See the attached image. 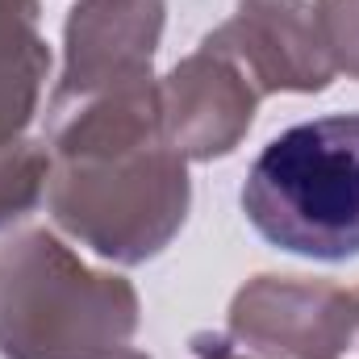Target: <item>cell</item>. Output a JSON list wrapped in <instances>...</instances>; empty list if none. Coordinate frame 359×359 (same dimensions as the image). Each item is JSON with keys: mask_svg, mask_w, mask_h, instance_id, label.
Returning a JSON list of instances; mask_svg holds the SVG:
<instances>
[{"mask_svg": "<svg viewBox=\"0 0 359 359\" xmlns=\"http://www.w3.org/2000/svg\"><path fill=\"white\" fill-rule=\"evenodd\" d=\"M50 180L46 138H17L0 147V234L17 230L42 201Z\"/></svg>", "mask_w": 359, "mask_h": 359, "instance_id": "cell-9", "label": "cell"}, {"mask_svg": "<svg viewBox=\"0 0 359 359\" xmlns=\"http://www.w3.org/2000/svg\"><path fill=\"white\" fill-rule=\"evenodd\" d=\"M168 0H76L63 25V76L46 109L151 80Z\"/></svg>", "mask_w": 359, "mask_h": 359, "instance_id": "cell-5", "label": "cell"}, {"mask_svg": "<svg viewBox=\"0 0 359 359\" xmlns=\"http://www.w3.org/2000/svg\"><path fill=\"white\" fill-rule=\"evenodd\" d=\"M192 359H259V355L238 351L234 339H222V334H192Z\"/></svg>", "mask_w": 359, "mask_h": 359, "instance_id": "cell-12", "label": "cell"}, {"mask_svg": "<svg viewBox=\"0 0 359 359\" xmlns=\"http://www.w3.org/2000/svg\"><path fill=\"white\" fill-rule=\"evenodd\" d=\"M138 292L42 226L0 234V359H84L134 339Z\"/></svg>", "mask_w": 359, "mask_h": 359, "instance_id": "cell-2", "label": "cell"}, {"mask_svg": "<svg viewBox=\"0 0 359 359\" xmlns=\"http://www.w3.org/2000/svg\"><path fill=\"white\" fill-rule=\"evenodd\" d=\"M313 17L334 72L359 80V0H313Z\"/></svg>", "mask_w": 359, "mask_h": 359, "instance_id": "cell-10", "label": "cell"}, {"mask_svg": "<svg viewBox=\"0 0 359 359\" xmlns=\"http://www.w3.org/2000/svg\"><path fill=\"white\" fill-rule=\"evenodd\" d=\"M230 339L259 359H343L359 330L355 292L334 280L255 276L230 301Z\"/></svg>", "mask_w": 359, "mask_h": 359, "instance_id": "cell-4", "label": "cell"}, {"mask_svg": "<svg viewBox=\"0 0 359 359\" xmlns=\"http://www.w3.org/2000/svg\"><path fill=\"white\" fill-rule=\"evenodd\" d=\"M55 226L117 268L163 255L180 234L192 180L168 142L159 80H138L46 109Z\"/></svg>", "mask_w": 359, "mask_h": 359, "instance_id": "cell-1", "label": "cell"}, {"mask_svg": "<svg viewBox=\"0 0 359 359\" xmlns=\"http://www.w3.org/2000/svg\"><path fill=\"white\" fill-rule=\"evenodd\" d=\"M251 230L288 255L343 264L359 255V113L280 130L243 180Z\"/></svg>", "mask_w": 359, "mask_h": 359, "instance_id": "cell-3", "label": "cell"}, {"mask_svg": "<svg viewBox=\"0 0 359 359\" xmlns=\"http://www.w3.org/2000/svg\"><path fill=\"white\" fill-rule=\"evenodd\" d=\"M355 309H359V292H355Z\"/></svg>", "mask_w": 359, "mask_h": 359, "instance_id": "cell-14", "label": "cell"}, {"mask_svg": "<svg viewBox=\"0 0 359 359\" xmlns=\"http://www.w3.org/2000/svg\"><path fill=\"white\" fill-rule=\"evenodd\" d=\"M50 80V50L38 29L0 34V147L25 138Z\"/></svg>", "mask_w": 359, "mask_h": 359, "instance_id": "cell-8", "label": "cell"}, {"mask_svg": "<svg viewBox=\"0 0 359 359\" xmlns=\"http://www.w3.org/2000/svg\"><path fill=\"white\" fill-rule=\"evenodd\" d=\"M201 42L234 59L259 96L326 92L339 76L326 55L313 4L305 0H238L234 13Z\"/></svg>", "mask_w": 359, "mask_h": 359, "instance_id": "cell-6", "label": "cell"}, {"mask_svg": "<svg viewBox=\"0 0 359 359\" xmlns=\"http://www.w3.org/2000/svg\"><path fill=\"white\" fill-rule=\"evenodd\" d=\"M84 359H151V355H147V351H138V347H130V343H121V347H104V351L84 355Z\"/></svg>", "mask_w": 359, "mask_h": 359, "instance_id": "cell-13", "label": "cell"}, {"mask_svg": "<svg viewBox=\"0 0 359 359\" xmlns=\"http://www.w3.org/2000/svg\"><path fill=\"white\" fill-rule=\"evenodd\" d=\"M159 100L168 142L184 159L213 163L234 155L247 138L259 109V88L234 59L201 42L159 80Z\"/></svg>", "mask_w": 359, "mask_h": 359, "instance_id": "cell-7", "label": "cell"}, {"mask_svg": "<svg viewBox=\"0 0 359 359\" xmlns=\"http://www.w3.org/2000/svg\"><path fill=\"white\" fill-rule=\"evenodd\" d=\"M38 0H0V34H17V29H38Z\"/></svg>", "mask_w": 359, "mask_h": 359, "instance_id": "cell-11", "label": "cell"}]
</instances>
